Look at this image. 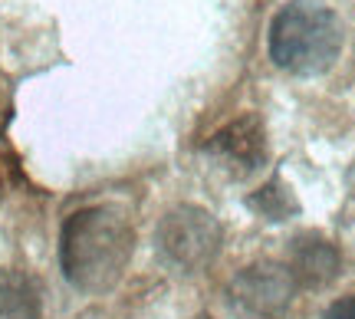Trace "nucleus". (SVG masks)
<instances>
[{
    "label": "nucleus",
    "instance_id": "1",
    "mask_svg": "<svg viewBox=\"0 0 355 319\" xmlns=\"http://www.w3.org/2000/svg\"><path fill=\"white\" fill-rule=\"evenodd\" d=\"M135 250V230L122 207H79L60 227V267L79 293H105L122 280Z\"/></svg>",
    "mask_w": 355,
    "mask_h": 319
},
{
    "label": "nucleus",
    "instance_id": "2",
    "mask_svg": "<svg viewBox=\"0 0 355 319\" xmlns=\"http://www.w3.org/2000/svg\"><path fill=\"white\" fill-rule=\"evenodd\" d=\"M343 20L322 0H290L270 24V60L293 76H319L343 53Z\"/></svg>",
    "mask_w": 355,
    "mask_h": 319
},
{
    "label": "nucleus",
    "instance_id": "3",
    "mask_svg": "<svg viewBox=\"0 0 355 319\" xmlns=\"http://www.w3.org/2000/svg\"><path fill=\"white\" fill-rule=\"evenodd\" d=\"M224 230L211 211L198 205L171 207L155 230V247L158 257L178 273H198L204 270L220 250Z\"/></svg>",
    "mask_w": 355,
    "mask_h": 319
},
{
    "label": "nucleus",
    "instance_id": "4",
    "mask_svg": "<svg viewBox=\"0 0 355 319\" xmlns=\"http://www.w3.org/2000/svg\"><path fill=\"white\" fill-rule=\"evenodd\" d=\"M296 280L286 264L257 260L227 286V303L241 319H283L296 296Z\"/></svg>",
    "mask_w": 355,
    "mask_h": 319
},
{
    "label": "nucleus",
    "instance_id": "5",
    "mask_svg": "<svg viewBox=\"0 0 355 319\" xmlns=\"http://www.w3.org/2000/svg\"><path fill=\"white\" fill-rule=\"evenodd\" d=\"M204 155H211L220 168H227L234 178L241 175H254L257 168L266 165V132L263 122L254 112L237 115L234 122H227L224 128H217L211 139L201 145Z\"/></svg>",
    "mask_w": 355,
    "mask_h": 319
},
{
    "label": "nucleus",
    "instance_id": "6",
    "mask_svg": "<svg viewBox=\"0 0 355 319\" xmlns=\"http://www.w3.org/2000/svg\"><path fill=\"white\" fill-rule=\"evenodd\" d=\"M283 264L290 267L300 290L303 286L306 290H319V286L336 280V273L343 267V257H339V247L329 237L309 230V234H296L290 241V250H286Z\"/></svg>",
    "mask_w": 355,
    "mask_h": 319
},
{
    "label": "nucleus",
    "instance_id": "7",
    "mask_svg": "<svg viewBox=\"0 0 355 319\" xmlns=\"http://www.w3.org/2000/svg\"><path fill=\"white\" fill-rule=\"evenodd\" d=\"M0 319H40V293L20 270H0Z\"/></svg>",
    "mask_w": 355,
    "mask_h": 319
},
{
    "label": "nucleus",
    "instance_id": "8",
    "mask_svg": "<svg viewBox=\"0 0 355 319\" xmlns=\"http://www.w3.org/2000/svg\"><path fill=\"white\" fill-rule=\"evenodd\" d=\"M247 207L254 214H260L263 221H270V224H279V221H290V217L300 214V201H296V194L290 191V184L283 178L266 181L260 191L247 198Z\"/></svg>",
    "mask_w": 355,
    "mask_h": 319
},
{
    "label": "nucleus",
    "instance_id": "9",
    "mask_svg": "<svg viewBox=\"0 0 355 319\" xmlns=\"http://www.w3.org/2000/svg\"><path fill=\"white\" fill-rule=\"evenodd\" d=\"M322 319H355V293L336 300V303L322 313Z\"/></svg>",
    "mask_w": 355,
    "mask_h": 319
},
{
    "label": "nucleus",
    "instance_id": "10",
    "mask_svg": "<svg viewBox=\"0 0 355 319\" xmlns=\"http://www.w3.org/2000/svg\"><path fill=\"white\" fill-rule=\"evenodd\" d=\"M349 188H352V194H355V165L349 168Z\"/></svg>",
    "mask_w": 355,
    "mask_h": 319
},
{
    "label": "nucleus",
    "instance_id": "11",
    "mask_svg": "<svg viewBox=\"0 0 355 319\" xmlns=\"http://www.w3.org/2000/svg\"><path fill=\"white\" fill-rule=\"evenodd\" d=\"M194 319H211V316H194Z\"/></svg>",
    "mask_w": 355,
    "mask_h": 319
},
{
    "label": "nucleus",
    "instance_id": "12",
    "mask_svg": "<svg viewBox=\"0 0 355 319\" xmlns=\"http://www.w3.org/2000/svg\"><path fill=\"white\" fill-rule=\"evenodd\" d=\"M0 191H3V178H0Z\"/></svg>",
    "mask_w": 355,
    "mask_h": 319
}]
</instances>
